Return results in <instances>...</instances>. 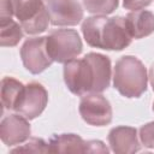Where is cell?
<instances>
[{
  "label": "cell",
  "mask_w": 154,
  "mask_h": 154,
  "mask_svg": "<svg viewBox=\"0 0 154 154\" xmlns=\"http://www.w3.org/2000/svg\"><path fill=\"white\" fill-rule=\"evenodd\" d=\"M64 79L67 88L76 95L101 93L109 85L111 61L97 53L70 60L64 66Z\"/></svg>",
  "instance_id": "cell-1"
},
{
  "label": "cell",
  "mask_w": 154,
  "mask_h": 154,
  "mask_svg": "<svg viewBox=\"0 0 154 154\" xmlns=\"http://www.w3.org/2000/svg\"><path fill=\"white\" fill-rule=\"evenodd\" d=\"M82 32L89 46L109 51H120L128 47L132 38L123 17L107 18L95 14L83 22Z\"/></svg>",
  "instance_id": "cell-2"
},
{
  "label": "cell",
  "mask_w": 154,
  "mask_h": 154,
  "mask_svg": "<svg viewBox=\"0 0 154 154\" xmlns=\"http://www.w3.org/2000/svg\"><path fill=\"white\" fill-rule=\"evenodd\" d=\"M114 88L126 97H138L147 89V71L135 57H122L114 67Z\"/></svg>",
  "instance_id": "cell-3"
},
{
  "label": "cell",
  "mask_w": 154,
  "mask_h": 154,
  "mask_svg": "<svg viewBox=\"0 0 154 154\" xmlns=\"http://www.w3.org/2000/svg\"><path fill=\"white\" fill-rule=\"evenodd\" d=\"M11 5L13 16L26 34H38L47 29L51 17L45 0H11Z\"/></svg>",
  "instance_id": "cell-4"
},
{
  "label": "cell",
  "mask_w": 154,
  "mask_h": 154,
  "mask_svg": "<svg viewBox=\"0 0 154 154\" xmlns=\"http://www.w3.org/2000/svg\"><path fill=\"white\" fill-rule=\"evenodd\" d=\"M47 49L54 61L67 63L82 52V41L76 30L58 29L47 36Z\"/></svg>",
  "instance_id": "cell-5"
},
{
  "label": "cell",
  "mask_w": 154,
  "mask_h": 154,
  "mask_svg": "<svg viewBox=\"0 0 154 154\" xmlns=\"http://www.w3.org/2000/svg\"><path fill=\"white\" fill-rule=\"evenodd\" d=\"M79 113L84 122L90 125L102 126L112 120V108L106 97L100 93L83 95L79 103Z\"/></svg>",
  "instance_id": "cell-6"
},
{
  "label": "cell",
  "mask_w": 154,
  "mask_h": 154,
  "mask_svg": "<svg viewBox=\"0 0 154 154\" xmlns=\"http://www.w3.org/2000/svg\"><path fill=\"white\" fill-rule=\"evenodd\" d=\"M20 57L31 73H40L54 61L47 49V37H32L25 41L20 48Z\"/></svg>",
  "instance_id": "cell-7"
},
{
  "label": "cell",
  "mask_w": 154,
  "mask_h": 154,
  "mask_svg": "<svg viewBox=\"0 0 154 154\" xmlns=\"http://www.w3.org/2000/svg\"><path fill=\"white\" fill-rule=\"evenodd\" d=\"M48 95L46 89L38 83H29L24 85L23 94L14 111L26 119H34L42 113L47 105Z\"/></svg>",
  "instance_id": "cell-8"
},
{
  "label": "cell",
  "mask_w": 154,
  "mask_h": 154,
  "mask_svg": "<svg viewBox=\"0 0 154 154\" xmlns=\"http://www.w3.org/2000/svg\"><path fill=\"white\" fill-rule=\"evenodd\" d=\"M47 8L53 25H76L83 18V10L77 0H51Z\"/></svg>",
  "instance_id": "cell-9"
},
{
  "label": "cell",
  "mask_w": 154,
  "mask_h": 154,
  "mask_svg": "<svg viewBox=\"0 0 154 154\" xmlns=\"http://www.w3.org/2000/svg\"><path fill=\"white\" fill-rule=\"evenodd\" d=\"M26 120L28 119L20 114H11L6 117L0 125L2 142L7 146H14L25 141L30 135V125Z\"/></svg>",
  "instance_id": "cell-10"
},
{
  "label": "cell",
  "mask_w": 154,
  "mask_h": 154,
  "mask_svg": "<svg viewBox=\"0 0 154 154\" xmlns=\"http://www.w3.org/2000/svg\"><path fill=\"white\" fill-rule=\"evenodd\" d=\"M108 142L116 153H134L140 149L137 131L129 126H118L111 130Z\"/></svg>",
  "instance_id": "cell-11"
},
{
  "label": "cell",
  "mask_w": 154,
  "mask_h": 154,
  "mask_svg": "<svg viewBox=\"0 0 154 154\" xmlns=\"http://www.w3.org/2000/svg\"><path fill=\"white\" fill-rule=\"evenodd\" d=\"M125 23L134 38H142L154 31V14L146 10L130 12L125 17Z\"/></svg>",
  "instance_id": "cell-12"
},
{
  "label": "cell",
  "mask_w": 154,
  "mask_h": 154,
  "mask_svg": "<svg viewBox=\"0 0 154 154\" xmlns=\"http://www.w3.org/2000/svg\"><path fill=\"white\" fill-rule=\"evenodd\" d=\"M49 152L52 153H84L88 152V142L73 134L57 135L49 141Z\"/></svg>",
  "instance_id": "cell-13"
},
{
  "label": "cell",
  "mask_w": 154,
  "mask_h": 154,
  "mask_svg": "<svg viewBox=\"0 0 154 154\" xmlns=\"http://www.w3.org/2000/svg\"><path fill=\"white\" fill-rule=\"evenodd\" d=\"M24 85L11 77H5L1 82V102L4 108L14 109L23 94Z\"/></svg>",
  "instance_id": "cell-14"
},
{
  "label": "cell",
  "mask_w": 154,
  "mask_h": 154,
  "mask_svg": "<svg viewBox=\"0 0 154 154\" xmlns=\"http://www.w3.org/2000/svg\"><path fill=\"white\" fill-rule=\"evenodd\" d=\"M20 24H17L12 18H1L0 43L1 46H16L23 36Z\"/></svg>",
  "instance_id": "cell-15"
},
{
  "label": "cell",
  "mask_w": 154,
  "mask_h": 154,
  "mask_svg": "<svg viewBox=\"0 0 154 154\" xmlns=\"http://www.w3.org/2000/svg\"><path fill=\"white\" fill-rule=\"evenodd\" d=\"M85 10L94 14L106 16L112 13L117 6L118 0H82Z\"/></svg>",
  "instance_id": "cell-16"
},
{
  "label": "cell",
  "mask_w": 154,
  "mask_h": 154,
  "mask_svg": "<svg viewBox=\"0 0 154 154\" xmlns=\"http://www.w3.org/2000/svg\"><path fill=\"white\" fill-rule=\"evenodd\" d=\"M13 153L18 152H40V153H46L49 152V147L46 146V143L41 138H31L28 143L24 144V147H18L17 149L12 150Z\"/></svg>",
  "instance_id": "cell-17"
},
{
  "label": "cell",
  "mask_w": 154,
  "mask_h": 154,
  "mask_svg": "<svg viewBox=\"0 0 154 154\" xmlns=\"http://www.w3.org/2000/svg\"><path fill=\"white\" fill-rule=\"evenodd\" d=\"M140 138L146 147L154 148V122L148 123L140 130Z\"/></svg>",
  "instance_id": "cell-18"
},
{
  "label": "cell",
  "mask_w": 154,
  "mask_h": 154,
  "mask_svg": "<svg viewBox=\"0 0 154 154\" xmlns=\"http://www.w3.org/2000/svg\"><path fill=\"white\" fill-rule=\"evenodd\" d=\"M152 2V0H123V6L126 10L137 11L146 6H148Z\"/></svg>",
  "instance_id": "cell-19"
},
{
  "label": "cell",
  "mask_w": 154,
  "mask_h": 154,
  "mask_svg": "<svg viewBox=\"0 0 154 154\" xmlns=\"http://www.w3.org/2000/svg\"><path fill=\"white\" fill-rule=\"evenodd\" d=\"M13 10L11 0H1V18H12Z\"/></svg>",
  "instance_id": "cell-20"
},
{
  "label": "cell",
  "mask_w": 154,
  "mask_h": 154,
  "mask_svg": "<svg viewBox=\"0 0 154 154\" xmlns=\"http://www.w3.org/2000/svg\"><path fill=\"white\" fill-rule=\"evenodd\" d=\"M149 79H150V84H152L153 90H154V64L152 65V67L149 70Z\"/></svg>",
  "instance_id": "cell-21"
},
{
  "label": "cell",
  "mask_w": 154,
  "mask_h": 154,
  "mask_svg": "<svg viewBox=\"0 0 154 154\" xmlns=\"http://www.w3.org/2000/svg\"><path fill=\"white\" fill-rule=\"evenodd\" d=\"M49 1H51V0H45V2H46V5H47V4L49 2Z\"/></svg>",
  "instance_id": "cell-22"
},
{
  "label": "cell",
  "mask_w": 154,
  "mask_h": 154,
  "mask_svg": "<svg viewBox=\"0 0 154 154\" xmlns=\"http://www.w3.org/2000/svg\"><path fill=\"white\" fill-rule=\"evenodd\" d=\"M153 109H154V103H153Z\"/></svg>",
  "instance_id": "cell-23"
}]
</instances>
